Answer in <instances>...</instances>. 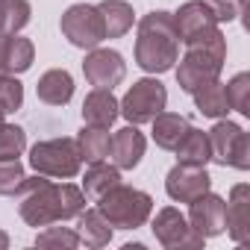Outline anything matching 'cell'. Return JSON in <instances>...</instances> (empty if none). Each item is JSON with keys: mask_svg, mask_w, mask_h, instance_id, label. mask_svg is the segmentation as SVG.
Returning a JSON list of instances; mask_svg holds the SVG:
<instances>
[{"mask_svg": "<svg viewBox=\"0 0 250 250\" xmlns=\"http://www.w3.org/2000/svg\"><path fill=\"white\" fill-rule=\"evenodd\" d=\"M85 209V194L74 183H50L47 177L36 174L27 177L21 186V221L27 227H47L68 218H77Z\"/></svg>", "mask_w": 250, "mask_h": 250, "instance_id": "cell-1", "label": "cell"}, {"mask_svg": "<svg viewBox=\"0 0 250 250\" xmlns=\"http://www.w3.org/2000/svg\"><path fill=\"white\" fill-rule=\"evenodd\" d=\"M136 65L147 74H165L180 59V36L174 27V15L165 9L147 12L139 21L136 36Z\"/></svg>", "mask_w": 250, "mask_h": 250, "instance_id": "cell-2", "label": "cell"}, {"mask_svg": "<svg viewBox=\"0 0 250 250\" xmlns=\"http://www.w3.org/2000/svg\"><path fill=\"white\" fill-rule=\"evenodd\" d=\"M177 85L191 94L197 85L203 83H212L221 77L224 71V62H227V39L224 33L215 27L212 33L194 39L186 44V56L177 59Z\"/></svg>", "mask_w": 250, "mask_h": 250, "instance_id": "cell-3", "label": "cell"}, {"mask_svg": "<svg viewBox=\"0 0 250 250\" xmlns=\"http://www.w3.org/2000/svg\"><path fill=\"white\" fill-rule=\"evenodd\" d=\"M94 203H97V212L115 229H139L153 215V197L147 191H142V188L124 186V183L103 191Z\"/></svg>", "mask_w": 250, "mask_h": 250, "instance_id": "cell-4", "label": "cell"}, {"mask_svg": "<svg viewBox=\"0 0 250 250\" xmlns=\"http://www.w3.org/2000/svg\"><path fill=\"white\" fill-rule=\"evenodd\" d=\"M30 165L36 174L42 177H53V180H71L80 174V150H77V139H47V142H36L30 147Z\"/></svg>", "mask_w": 250, "mask_h": 250, "instance_id": "cell-5", "label": "cell"}, {"mask_svg": "<svg viewBox=\"0 0 250 250\" xmlns=\"http://www.w3.org/2000/svg\"><path fill=\"white\" fill-rule=\"evenodd\" d=\"M209 136V150H212V162L218 165H229L238 171L250 168V139L244 133V127H238L235 121L218 118L215 127L206 133Z\"/></svg>", "mask_w": 250, "mask_h": 250, "instance_id": "cell-6", "label": "cell"}, {"mask_svg": "<svg viewBox=\"0 0 250 250\" xmlns=\"http://www.w3.org/2000/svg\"><path fill=\"white\" fill-rule=\"evenodd\" d=\"M121 106V115L127 118L130 124H150L165 106H168V88L156 80V77H145V80H136L124 100H118Z\"/></svg>", "mask_w": 250, "mask_h": 250, "instance_id": "cell-7", "label": "cell"}, {"mask_svg": "<svg viewBox=\"0 0 250 250\" xmlns=\"http://www.w3.org/2000/svg\"><path fill=\"white\" fill-rule=\"evenodd\" d=\"M59 30L62 36L80 47V50H91L97 47L103 39H106V30H103V15L97 6L91 3H74L62 12V21H59Z\"/></svg>", "mask_w": 250, "mask_h": 250, "instance_id": "cell-8", "label": "cell"}, {"mask_svg": "<svg viewBox=\"0 0 250 250\" xmlns=\"http://www.w3.org/2000/svg\"><path fill=\"white\" fill-rule=\"evenodd\" d=\"M153 235H156V241L165 250H197L206 241L203 235H197L191 229L188 218L180 209H174V206H165V209L156 212V218H153Z\"/></svg>", "mask_w": 250, "mask_h": 250, "instance_id": "cell-9", "label": "cell"}, {"mask_svg": "<svg viewBox=\"0 0 250 250\" xmlns=\"http://www.w3.org/2000/svg\"><path fill=\"white\" fill-rule=\"evenodd\" d=\"M83 74L88 80V85L94 88H115L124 83V77H127V62H124V56L112 47H91L83 59Z\"/></svg>", "mask_w": 250, "mask_h": 250, "instance_id": "cell-10", "label": "cell"}, {"mask_svg": "<svg viewBox=\"0 0 250 250\" xmlns=\"http://www.w3.org/2000/svg\"><path fill=\"white\" fill-rule=\"evenodd\" d=\"M165 191L174 203H191L200 194L212 191V177L206 171V165H186L177 162L168 177H165Z\"/></svg>", "mask_w": 250, "mask_h": 250, "instance_id": "cell-11", "label": "cell"}, {"mask_svg": "<svg viewBox=\"0 0 250 250\" xmlns=\"http://www.w3.org/2000/svg\"><path fill=\"white\" fill-rule=\"evenodd\" d=\"M224 229L235 244H250V186L238 183L229 191V200H224Z\"/></svg>", "mask_w": 250, "mask_h": 250, "instance_id": "cell-12", "label": "cell"}, {"mask_svg": "<svg viewBox=\"0 0 250 250\" xmlns=\"http://www.w3.org/2000/svg\"><path fill=\"white\" fill-rule=\"evenodd\" d=\"M188 206H191V209H188V224H191V229H194L197 235L215 238V235L224 232V212H227L224 197L206 191V194H200L197 200H191Z\"/></svg>", "mask_w": 250, "mask_h": 250, "instance_id": "cell-13", "label": "cell"}, {"mask_svg": "<svg viewBox=\"0 0 250 250\" xmlns=\"http://www.w3.org/2000/svg\"><path fill=\"white\" fill-rule=\"evenodd\" d=\"M171 15H174V27H177V36H180L183 44H188V42H194V39H200V36H206L218 27L212 9L203 0H188V3H183Z\"/></svg>", "mask_w": 250, "mask_h": 250, "instance_id": "cell-14", "label": "cell"}, {"mask_svg": "<svg viewBox=\"0 0 250 250\" xmlns=\"http://www.w3.org/2000/svg\"><path fill=\"white\" fill-rule=\"evenodd\" d=\"M145 147H147L145 133L136 127V124H127V127H121L112 136V147H109L112 165L118 171H133V168H139V162L145 156Z\"/></svg>", "mask_w": 250, "mask_h": 250, "instance_id": "cell-15", "label": "cell"}, {"mask_svg": "<svg viewBox=\"0 0 250 250\" xmlns=\"http://www.w3.org/2000/svg\"><path fill=\"white\" fill-rule=\"evenodd\" d=\"M121 115L118 97L112 94V88H91L88 97L83 100V121L88 127H112Z\"/></svg>", "mask_w": 250, "mask_h": 250, "instance_id": "cell-16", "label": "cell"}, {"mask_svg": "<svg viewBox=\"0 0 250 250\" xmlns=\"http://www.w3.org/2000/svg\"><path fill=\"white\" fill-rule=\"evenodd\" d=\"M36 94H39V100L47 103V106H65V103H71V97H74V77H71L65 68H50V71H44V74L39 77Z\"/></svg>", "mask_w": 250, "mask_h": 250, "instance_id": "cell-17", "label": "cell"}, {"mask_svg": "<svg viewBox=\"0 0 250 250\" xmlns=\"http://www.w3.org/2000/svg\"><path fill=\"white\" fill-rule=\"evenodd\" d=\"M153 130H150V136H153V142H156V147H162V150H174L180 142H183V136L188 133V118L186 115H177V112H159L153 121Z\"/></svg>", "mask_w": 250, "mask_h": 250, "instance_id": "cell-18", "label": "cell"}, {"mask_svg": "<svg viewBox=\"0 0 250 250\" xmlns=\"http://www.w3.org/2000/svg\"><path fill=\"white\" fill-rule=\"evenodd\" d=\"M100 15H103V30H106V39H121L127 36L136 24V12L127 0H103L97 3Z\"/></svg>", "mask_w": 250, "mask_h": 250, "instance_id": "cell-19", "label": "cell"}, {"mask_svg": "<svg viewBox=\"0 0 250 250\" xmlns=\"http://www.w3.org/2000/svg\"><path fill=\"white\" fill-rule=\"evenodd\" d=\"M77 235H80V244L85 247H106L112 241V224L97 212V209H83L77 215Z\"/></svg>", "mask_w": 250, "mask_h": 250, "instance_id": "cell-20", "label": "cell"}, {"mask_svg": "<svg viewBox=\"0 0 250 250\" xmlns=\"http://www.w3.org/2000/svg\"><path fill=\"white\" fill-rule=\"evenodd\" d=\"M191 97H194L197 112L206 115V118H215V121H218V118H227V112H229L227 88H224V83H218V80L197 85V88L191 91Z\"/></svg>", "mask_w": 250, "mask_h": 250, "instance_id": "cell-21", "label": "cell"}, {"mask_svg": "<svg viewBox=\"0 0 250 250\" xmlns=\"http://www.w3.org/2000/svg\"><path fill=\"white\" fill-rule=\"evenodd\" d=\"M121 183V171L115 168V165H109V162H88V171H85V177H83V194L88 197V200H97L103 191H109L112 186H118Z\"/></svg>", "mask_w": 250, "mask_h": 250, "instance_id": "cell-22", "label": "cell"}, {"mask_svg": "<svg viewBox=\"0 0 250 250\" xmlns=\"http://www.w3.org/2000/svg\"><path fill=\"white\" fill-rule=\"evenodd\" d=\"M109 147H112V136L106 127H83V133L77 136V150H80V159L83 162H100L109 156Z\"/></svg>", "mask_w": 250, "mask_h": 250, "instance_id": "cell-23", "label": "cell"}, {"mask_svg": "<svg viewBox=\"0 0 250 250\" xmlns=\"http://www.w3.org/2000/svg\"><path fill=\"white\" fill-rule=\"evenodd\" d=\"M177 159L186 162V165H206L212 162V150H209V136L203 130H194L188 127V133L183 136V142L174 147Z\"/></svg>", "mask_w": 250, "mask_h": 250, "instance_id": "cell-24", "label": "cell"}, {"mask_svg": "<svg viewBox=\"0 0 250 250\" xmlns=\"http://www.w3.org/2000/svg\"><path fill=\"white\" fill-rule=\"evenodd\" d=\"M33 59H36L33 42L24 39V36H18V33H12V39H9V53H6V74L18 77V74L30 71V68H33Z\"/></svg>", "mask_w": 250, "mask_h": 250, "instance_id": "cell-25", "label": "cell"}, {"mask_svg": "<svg viewBox=\"0 0 250 250\" xmlns=\"http://www.w3.org/2000/svg\"><path fill=\"white\" fill-rule=\"evenodd\" d=\"M30 0H0V30L3 33H21L30 24Z\"/></svg>", "mask_w": 250, "mask_h": 250, "instance_id": "cell-26", "label": "cell"}, {"mask_svg": "<svg viewBox=\"0 0 250 250\" xmlns=\"http://www.w3.org/2000/svg\"><path fill=\"white\" fill-rule=\"evenodd\" d=\"M27 147V133L18 124L0 121V159H18Z\"/></svg>", "mask_w": 250, "mask_h": 250, "instance_id": "cell-27", "label": "cell"}, {"mask_svg": "<svg viewBox=\"0 0 250 250\" xmlns=\"http://www.w3.org/2000/svg\"><path fill=\"white\" fill-rule=\"evenodd\" d=\"M24 180H27V171L18 159H0V194L3 197L21 194Z\"/></svg>", "mask_w": 250, "mask_h": 250, "instance_id": "cell-28", "label": "cell"}, {"mask_svg": "<svg viewBox=\"0 0 250 250\" xmlns=\"http://www.w3.org/2000/svg\"><path fill=\"white\" fill-rule=\"evenodd\" d=\"M224 88H227L229 109H235V112H241V115H250V103H247V94H250V74H247V71L235 74Z\"/></svg>", "mask_w": 250, "mask_h": 250, "instance_id": "cell-29", "label": "cell"}, {"mask_svg": "<svg viewBox=\"0 0 250 250\" xmlns=\"http://www.w3.org/2000/svg\"><path fill=\"white\" fill-rule=\"evenodd\" d=\"M36 244L39 247H80V235H77V229H71V227H44L39 235H36Z\"/></svg>", "mask_w": 250, "mask_h": 250, "instance_id": "cell-30", "label": "cell"}, {"mask_svg": "<svg viewBox=\"0 0 250 250\" xmlns=\"http://www.w3.org/2000/svg\"><path fill=\"white\" fill-rule=\"evenodd\" d=\"M203 3L212 9L218 24L238 21V15H244V9H247V0H203Z\"/></svg>", "mask_w": 250, "mask_h": 250, "instance_id": "cell-31", "label": "cell"}, {"mask_svg": "<svg viewBox=\"0 0 250 250\" xmlns=\"http://www.w3.org/2000/svg\"><path fill=\"white\" fill-rule=\"evenodd\" d=\"M9 39H12V33H3V30H0V74H6V53H9Z\"/></svg>", "mask_w": 250, "mask_h": 250, "instance_id": "cell-32", "label": "cell"}, {"mask_svg": "<svg viewBox=\"0 0 250 250\" xmlns=\"http://www.w3.org/2000/svg\"><path fill=\"white\" fill-rule=\"evenodd\" d=\"M6 247H9V235L0 229V250H6Z\"/></svg>", "mask_w": 250, "mask_h": 250, "instance_id": "cell-33", "label": "cell"}]
</instances>
